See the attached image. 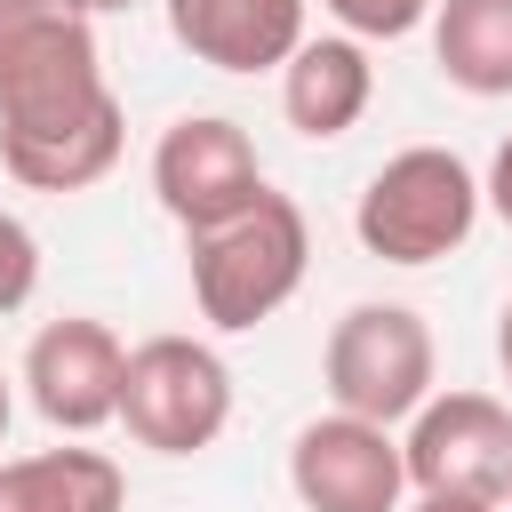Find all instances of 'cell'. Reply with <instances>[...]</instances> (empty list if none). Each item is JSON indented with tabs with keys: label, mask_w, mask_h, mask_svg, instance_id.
Masks as SVG:
<instances>
[{
	"label": "cell",
	"mask_w": 512,
	"mask_h": 512,
	"mask_svg": "<svg viewBox=\"0 0 512 512\" xmlns=\"http://www.w3.org/2000/svg\"><path fill=\"white\" fill-rule=\"evenodd\" d=\"M80 16H120V8H136V0H72Z\"/></svg>",
	"instance_id": "19"
},
{
	"label": "cell",
	"mask_w": 512,
	"mask_h": 512,
	"mask_svg": "<svg viewBox=\"0 0 512 512\" xmlns=\"http://www.w3.org/2000/svg\"><path fill=\"white\" fill-rule=\"evenodd\" d=\"M128 112L104 80L96 16L72 0H0V168L24 192H88L120 168Z\"/></svg>",
	"instance_id": "1"
},
{
	"label": "cell",
	"mask_w": 512,
	"mask_h": 512,
	"mask_svg": "<svg viewBox=\"0 0 512 512\" xmlns=\"http://www.w3.org/2000/svg\"><path fill=\"white\" fill-rule=\"evenodd\" d=\"M504 496H512V488H504Z\"/></svg>",
	"instance_id": "21"
},
{
	"label": "cell",
	"mask_w": 512,
	"mask_h": 512,
	"mask_svg": "<svg viewBox=\"0 0 512 512\" xmlns=\"http://www.w3.org/2000/svg\"><path fill=\"white\" fill-rule=\"evenodd\" d=\"M400 464H408L416 496L504 504V488H512V408L496 392H432L400 432Z\"/></svg>",
	"instance_id": "6"
},
{
	"label": "cell",
	"mask_w": 512,
	"mask_h": 512,
	"mask_svg": "<svg viewBox=\"0 0 512 512\" xmlns=\"http://www.w3.org/2000/svg\"><path fill=\"white\" fill-rule=\"evenodd\" d=\"M328 16H336V32L344 40H408L424 16H432V0H320Z\"/></svg>",
	"instance_id": "14"
},
{
	"label": "cell",
	"mask_w": 512,
	"mask_h": 512,
	"mask_svg": "<svg viewBox=\"0 0 512 512\" xmlns=\"http://www.w3.org/2000/svg\"><path fill=\"white\" fill-rule=\"evenodd\" d=\"M168 32L208 72H280L304 48V0H168Z\"/></svg>",
	"instance_id": "10"
},
{
	"label": "cell",
	"mask_w": 512,
	"mask_h": 512,
	"mask_svg": "<svg viewBox=\"0 0 512 512\" xmlns=\"http://www.w3.org/2000/svg\"><path fill=\"white\" fill-rule=\"evenodd\" d=\"M400 512H504V504H480V496H416Z\"/></svg>",
	"instance_id": "17"
},
{
	"label": "cell",
	"mask_w": 512,
	"mask_h": 512,
	"mask_svg": "<svg viewBox=\"0 0 512 512\" xmlns=\"http://www.w3.org/2000/svg\"><path fill=\"white\" fill-rule=\"evenodd\" d=\"M256 192H264V160H256V144H248L240 120L184 112V120L160 128V144H152V200L184 232H208V224L240 216Z\"/></svg>",
	"instance_id": "7"
},
{
	"label": "cell",
	"mask_w": 512,
	"mask_h": 512,
	"mask_svg": "<svg viewBox=\"0 0 512 512\" xmlns=\"http://www.w3.org/2000/svg\"><path fill=\"white\" fill-rule=\"evenodd\" d=\"M480 176H472V160L464 152H448V144H408V152H392L376 176H368V192L352 200V240L376 256V264H440V256H456L464 240H472V224H480Z\"/></svg>",
	"instance_id": "3"
},
{
	"label": "cell",
	"mask_w": 512,
	"mask_h": 512,
	"mask_svg": "<svg viewBox=\"0 0 512 512\" xmlns=\"http://www.w3.org/2000/svg\"><path fill=\"white\" fill-rule=\"evenodd\" d=\"M480 200L512 224V128H504V144H496V160H488V176H480Z\"/></svg>",
	"instance_id": "16"
},
{
	"label": "cell",
	"mask_w": 512,
	"mask_h": 512,
	"mask_svg": "<svg viewBox=\"0 0 512 512\" xmlns=\"http://www.w3.org/2000/svg\"><path fill=\"white\" fill-rule=\"evenodd\" d=\"M432 64L464 96H512V0H432Z\"/></svg>",
	"instance_id": "13"
},
{
	"label": "cell",
	"mask_w": 512,
	"mask_h": 512,
	"mask_svg": "<svg viewBox=\"0 0 512 512\" xmlns=\"http://www.w3.org/2000/svg\"><path fill=\"white\" fill-rule=\"evenodd\" d=\"M136 448L152 456H200L232 424V368L208 336H144L120 368V416Z\"/></svg>",
	"instance_id": "5"
},
{
	"label": "cell",
	"mask_w": 512,
	"mask_h": 512,
	"mask_svg": "<svg viewBox=\"0 0 512 512\" xmlns=\"http://www.w3.org/2000/svg\"><path fill=\"white\" fill-rule=\"evenodd\" d=\"M288 488L304 512H400L408 504L400 432L328 408L288 440Z\"/></svg>",
	"instance_id": "8"
},
{
	"label": "cell",
	"mask_w": 512,
	"mask_h": 512,
	"mask_svg": "<svg viewBox=\"0 0 512 512\" xmlns=\"http://www.w3.org/2000/svg\"><path fill=\"white\" fill-rule=\"evenodd\" d=\"M304 264H312V224L288 192H256L240 216L208 224V232H184V272H192V304L216 336H248L264 328L296 288H304Z\"/></svg>",
	"instance_id": "2"
},
{
	"label": "cell",
	"mask_w": 512,
	"mask_h": 512,
	"mask_svg": "<svg viewBox=\"0 0 512 512\" xmlns=\"http://www.w3.org/2000/svg\"><path fill=\"white\" fill-rule=\"evenodd\" d=\"M0 512H128V472L80 440L0 456Z\"/></svg>",
	"instance_id": "12"
},
{
	"label": "cell",
	"mask_w": 512,
	"mask_h": 512,
	"mask_svg": "<svg viewBox=\"0 0 512 512\" xmlns=\"http://www.w3.org/2000/svg\"><path fill=\"white\" fill-rule=\"evenodd\" d=\"M32 288H40V240H32V224H24V216H8V208H0V320H8V312H24V304H32Z\"/></svg>",
	"instance_id": "15"
},
{
	"label": "cell",
	"mask_w": 512,
	"mask_h": 512,
	"mask_svg": "<svg viewBox=\"0 0 512 512\" xmlns=\"http://www.w3.org/2000/svg\"><path fill=\"white\" fill-rule=\"evenodd\" d=\"M432 376H440V344L424 328L416 304H352L328 344H320V384L344 416H368V424H408L424 400H432Z\"/></svg>",
	"instance_id": "4"
},
{
	"label": "cell",
	"mask_w": 512,
	"mask_h": 512,
	"mask_svg": "<svg viewBox=\"0 0 512 512\" xmlns=\"http://www.w3.org/2000/svg\"><path fill=\"white\" fill-rule=\"evenodd\" d=\"M120 368H128V344H120L104 320L64 312V320L32 328L16 384H24V400L40 408V424L88 440V432H104V424L120 416Z\"/></svg>",
	"instance_id": "9"
},
{
	"label": "cell",
	"mask_w": 512,
	"mask_h": 512,
	"mask_svg": "<svg viewBox=\"0 0 512 512\" xmlns=\"http://www.w3.org/2000/svg\"><path fill=\"white\" fill-rule=\"evenodd\" d=\"M496 368H504V384H512V296H504V312H496Z\"/></svg>",
	"instance_id": "18"
},
{
	"label": "cell",
	"mask_w": 512,
	"mask_h": 512,
	"mask_svg": "<svg viewBox=\"0 0 512 512\" xmlns=\"http://www.w3.org/2000/svg\"><path fill=\"white\" fill-rule=\"evenodd\" d=\"M368 96H376V64H368V48L344 40V32H320V40L304 32V48L280 64V112H288V128L312 136V144L360 128Z\"/></svg>",
	"instance_id": "11"
},
{
	"label": "cell",
	"mask_w": 512,
	"mask_h": 512,
	"mask_svg": "<svg viewBox=\"0 0 512 512\" xmlns=\"http://www.w3.org/2000/svg\"><path fill=\"white\" fill-rule=\"evenodd\" d=\"M8 416H16V392H8V368H0V440H8Z\"/></svg>",
	"instance_id": "20"
}]
</instances>
